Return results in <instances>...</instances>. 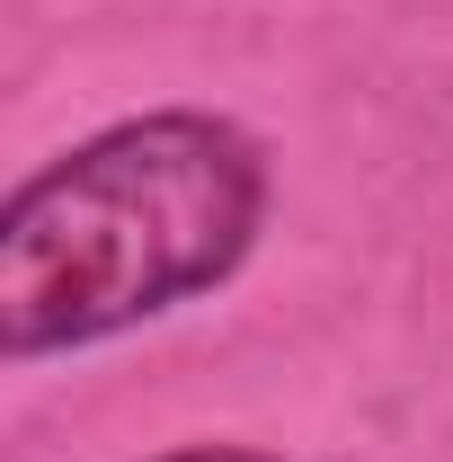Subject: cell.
Instances as JSON below:
<instances>
[{"label": "cell", "mask_w": 453, "mask_h": 462, "mask_svg": "<svg viewBox=\"0 0 453 462\" xmlns=\"http://www.w3.org/2000/svg\"><path fill=\"white\" fill-rule=\"evenodd\" d=\"M267 214V161L223 116H134L36 170L0 214V346L62 356L223 285Z\"/></svg>", "instance_id": "1"}, {"label": "cell", "mask_w": 453, "mask_h": 462, "mask_svg": "<svg viewBox=\"0 0 453 462\" xmlns=\"http://www.w3.org/2000/svg\"><path fill=\"white\" fill-rule=\"evenodd\" d=\"M161 462H267V454H231V445H187V454H161Z\"/></svg>", "instance_id": "2"}]
</instances>
